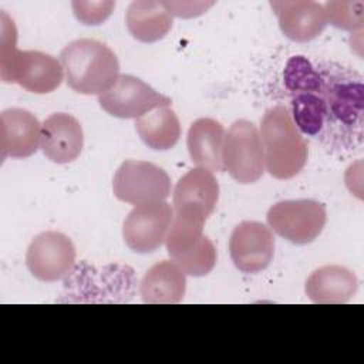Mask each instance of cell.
Listing matches in <instances>:
<instances>
[{
	"mask_svg": "<svg viewBox=\"0 0 364 364\" xmlns=\"http://www.w3.org/2000/svg\"><path fill=\"white\" fill-rule=\"evenodd\" d=\"M320 84V134L316 138L334 154L358 152L364 138L363 75L336 61L316 65Z\"/></svg>",
	"mask_w": 364,
	"mask_h": 364,
	"instance_id": "1",
	"label": "cell"
},
{
	"mask_svg": "<svg viewBox=\"0 0 364 364\" xmlns=\"http://www.w3.org/2000/svg\"><path fill=\"white\" fill-rule=\"evenodd\" d=\"M0 77L4 82H16L34 94H48L60 87L64 78L61 61L37 50L17 48V30L1 13Z\"/></svg>",
	"mask_w": 364,
	"mask_h": 364,
	"instance_id": "2",
	"label": "cell"
},
{
	"mask_svg": "<svg viewBox=\"0 0 364 364\" xmlns=\"http://www.w3.org/2000/svg\"><path fill=\"white\" fill-rule=\"evenodd\" d=\"M60 58L67 85L78 94L100 95L119 77L118 57L98 40H74L61 50Z\"/></svg>",
	"mask_w": 364,
	"mask_h": 364,
	"instance_id": "3",
	"label": "cell"
},
{
	"mask_svg": "<svg viewBox=\"0 0 364 364\" xmlns=\"http://www.w3.org/2000/svg\"><path fill=\"white\" fill-rule=\"evenodd\" d=\"M264 169L276 179H290L306 165L309 148L294 125L289 109L276 105L266 111L260 122Z\"/></svg>",
	"mask_w": 364,
	"mask_h": 364,
	"instance_id": "4",
	"label": "cell"
},
{
	"mask_svg": "<svg viewBox=\"0 0 364 364\" xmlns=\"http://www.w3.org/2000/svg\"><path fill=\"white\" fill-rule=\"evenodd\" d=\"M223 169L239 183L257 182L264 173V151L259 129L247 119L235 121L225 136Z\"/></svg>",
	"mask_w": 364,
	"mask_h": 364,
	"instance_id": "5",
	"label": "cell"
},
{
	"mask_svg": "<svg viewBox=\"0 0 364 364\" xmlns=\"http://www.w3.org/2000/svg\"><path fill=\"white\" fill-rule=\"evenodd\" d=\"M270 230L294 245L318 237L327 222L324 203L314 199H287L272 205L266 215Z\"/></svg>",
	"mask_w": 364,
	"mask_h": 364,
	"instance_id": "6",
	"label": "cell"
},
{
	"mask_svg": "<svg viewBox=\"0 0 364 364\" xmlns=\"http://www.w3.org/2000/svg\"><path fill=\"white\" fill-rule=\"evenodd\" d=\"M171 188L169 175L146 161H124L112 179L115 198L135 206L165 200L171 195Z\"/></svg>",
	"mask_w": 364,
	"mask_h": 364,
	"instance_id": "7",
	"label": "cell"
},
{
	"mask_svg": "<svg viewBox=\"0 0 364 364\" xmlns=\"http://www.w3.org/2000/svg\"><path fill=\"white\" fill-rule=\"evenodd\" d=\"M98 104L112 117L138 119L155 108L169 107L172 101L141 78L122 74L108 91L98 95Z\"/></svg>",
	"mask_w": 364,
	"mask_h": 364,
	"instance_id": "8",
	"label": "cell"
},
{
	"mask_svg": "<svg viewBox=\"0 0 364 364\" xmlns=\"http://www.w3.org/2000/svg\"><path fill=\"white\" fill-rule=\"evenodd\" d=\"M172 219L173 208L165 200L135 206L122 225L125 245L136 253L155 252L165 243Z\"/></svg>",
	"mask_w": 364,
	"mask_h": 364,
	"instance_id": "9",
	"label": "cell"
},
{
	"mask_svg": "<svg viewBox=\"0 0 364 364\" xmlns=\"http://www.w3.org/2000/svg\"><path fill=\"white\" fill-rule=\"evenodd\" d=\"M75 263V247L68 236L47 230L37 235L28 245L26 264L41 282H57L71 273Z\"/></svg>",
	"mask_w": 364,
	"mask_h": 364,
	"instance_id": "10",
	"label": "cell"
},
{
	"mask_svg": "<svg viewBox=\"0 0 364 364\" xmlns=\"http://www.w3.org/2000/svg\"><path fill=\"white\" fill-rule=\"evenodd\" d=\"M229 253L236 269L243 273L264 270L274 255V237L270 228L256 220L240 222L232 230Z\"/></svg>",
	"mask_w": 364,
	"mask_h": 364,
	"instance_id": "11",
	"label": "cell"
},
{
	"mask_svg": "<svg viewBox=\"0 0 364 364\" xmlns=\"http://www.w3.org/2000/svg\"><path fill=\"white\" fill-rule=\"evenodd\" d=\"M82 146V127L71 114L55 112L41 124L40 148L51 162H73L80 156Z\"/></svg>",
	"mask_w": 364,
	"mask_h": 364,
	"instance_id": "12",
	"label": "cell"
},
{
	"mask_svg": "<svg viewBox=\"0 0 364 364\" xmlns=\"http://www.w3.org/2000/svg\"><path fill=\"white\" fill-rule=\"evenodd\" d=\"M282 33L291 41L306 43L318 37L326 28L324 6L311 0L270 1Z\"/></svg>",
	"mask_w": 364,
	"mask_h": 364,
	"instance_id": "13",
	"label": "cell"
},
{
	"mask_svg": "<svg viewBox=\"0 0 364 364\" xmlns=\"http://www.w3.org/2000/svg\"><path fill=\"white\" fill-rule=\"evenodd\" d=\"M41 124L24 108H9L0 114L1 159L28 158L40 146Z\"/></svg>",
	"mask_w": 364,
	"mask_h": 364,
	"instance_id": "14",
	"label": "cell"
},
{
	"mask_svg": "<svg viewBox=\"0 0 364 364\" xmlns=\"http://www.w3.org/2000/svg\"><path fill=\"white\" fill-rule=\"evenodd\" d=\"M358 289L355 273L340 264L316 269L306 280V294L313 303L340 304L353 299Z\"/></svg>",
	"mask_w": 364,
	"mask_h": 364,
	"instance_id": "15",
	"label": "cell"
},
{
	"mask_svg": "<svg viewBox=\"0 0 364 364\" xmlns=\"http://www.w3.org/2000/svg\"><path fill=\"white\" fill-rule=\"evenodd\" d=\"M225 136L223 125L213 118H198L191 124L186 146L196 168L210 171L212 173L223 171L222 152Z\"/></svg>",
	"mask_w": 364,
	"mask_h": 364,
	"instance_id": "16",
	"label": "cell"
},
{
	"mask_svg": "<svg viewBox=\"0 0 364 364\" xmlns=\"http://www.w3.org/2000/svg\"><path fill=\"white\" fill-rule=\"evenodd\" d=\"M186 291V274L173 260H162L151 266L139 283L144 303L176 304Z\"/></svg>",
	"mask_w": 364,
	"mask_h": 364,
	"instance_id": "17",
	"label": "cell"
},
{
	"mask_svg": "<svg viewBox=\"0 0 364 364\" xmlns=\"http://www.w3.org/2000/svg\"><path fill=\"white\" fill-rule=\"evenodd\" d=\"M219 199V183L210 171L195 168L186 172L175 185L172 205L173 210L192 209L212 215Z\"/></svg>",
	"mask_w": 364,
	"mask_h": 364,
	"instance_id": "18",
	"label": "cell"
},
{
	"mask_svg": "<svg viewBox=\"0 0 364 364\" xmlns=\"http://www.w3.org/2000/svg\"><path fill=\"white\" fill-rule=\"evenodd\" d=\"M125 23L129 34L141 43L162 40L172 28V16L161 1L138 0L128 6Z\"/></svg>",
	"mask_w": 364,
	"mask_h": 364,
	"instance_id": "19",
	"label": "cell"
},
{
	"mask_svg": "<svg viewBox=\"0 0 364 364\" xmlns=\"http://www.w3.org/2000/svg\"><path fill=\"white\" fill-rule=\"evenodd\" d=\"M206 216L192 209L173 210V219L169 226L165 246L173 262L183 259L195 252L205 240L203 226Z\"/></svg>",
	"mask_w": 364,
	"mask_h": 364,
	"instance_id": "20",
	"label": "cell"
},
{
	"mask_svg": "<svg viewBox=\"0 0 364 364\" xmlns=\"http://www.w3.org/2000/svg\"><path fill=\"white\" fill-rule=\"evenodd\" d=\"M135 129L142 142L155 151H168L181 136V124L175 111L159 107L135 119Z\"/></svg>",
	"mask_w": 364,
	"mask_h": 364,
	"instance_id": "21",
	"label": "cell"
},
{
	"mask_svg": "<svg viewBox=\"0 0 364 364\" xmlns=\"http://www.w3.org/2000/svg\"><path fill=\"white\" fill-rule=\"evenodd\" d=\"M323 6L327 23L341 30L361 33L364 10L363 1H327Z\"/></svg>",
	"mask_w": 364,
	"mask_h": 364,
	"instance_id": "22",
	"label": "cell"
},
{
	"mask_svg": "<svg viewBox=\"0 0 364 364\" xmlns=\"http://www.w3.org/2000/svg\"><path fill=\"white\" fill-rule=\"evenodd\" d=\"M218 253L213 242L206 236L203 243L191 255L185 256L183 259L175 262L185 274L193 276V277H202L210 273L216 264Z\"/></svg>",
	"mask_w": 364,
	"mask_h": 364,
	"instance_id": "23",
	"label": "cell"
},
{
	"mask_svg": "<svg viewBox=\"0 0 364 364\" xmlns=\"http://www.w3.org/2000/svg\"><path fill=\"white\" fill-rule=\"evenodd\" d=\"M74 16L85 26H98L104 23L112 13L115 1L102 0V1H84L74 0L71 3Z\"/></svg>",
	"mask_w": 364,
	"mask_h": 364,
	"instance_id": "24",
	"label": "cell"
},
{
	"mask_svg": "<svg viewBox=\"0 0 364 364\" xmlns=\"http://www.w3.org/2000/svg\"><path fill=\"white\" fill-rule=\"evenodd\" d=\"M162 7L175 17L192 18L208 11L215 1H161Z\"/></svg>",
	"mask_w": 364,
	"mask_h": 364,
	"instance_id": "25",
	"label": "cell"
}]
</instances>
